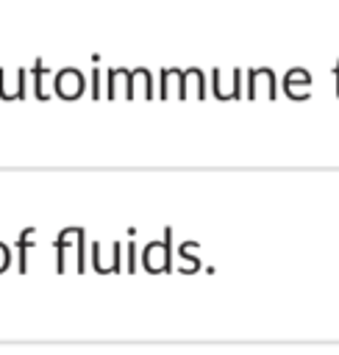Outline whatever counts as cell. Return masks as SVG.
<instances>
[{"label": "cell", "mask_w": 339, "mask_h": 355, "mask_svg": "<svg viewBox=\"0 0 339 355\" xmlns=\"http://www.w3.org/2000/svg\"><path fill=\"white\" fill-rule=\"evenodd\" d=\"M33 236V230L28 227V230H22V236H19V272H25V250H28V239Z\"/></svg>", "instance_id": "obj_1"}, {"label": "cell", "mask_w": 339, "mask_h": 355, "mask_svg": "<svg viewBox=\"0 0 339 355\" xmlns=\"http://www.w3.org/2000/svg\"><path fill=\"white\" fill-rule=\"evenodd\" d=\"M128 269H131V272L136 269V244L128 247Z\"/></svg>", "instance_id": "obj_2"}, {"label": "cell", "mask_w": 339, "mask_h": 355, "mask_svg": "<svg viewBox=\"0 0 339 355\" xmlns=\"http://www.w3.org/2000/svg\"><path fill=\"white\" fill-rule=\"evenodd\" d=\"M6 266H8V252H6V247L0 244V272H3Z\"/></svg>", "instance_id": "obj_3"}]
</instances>
